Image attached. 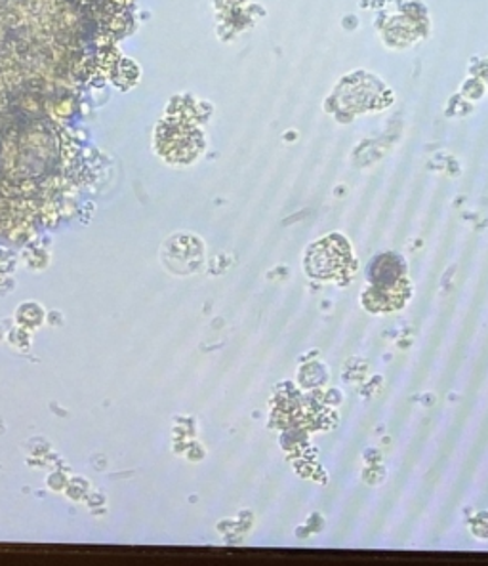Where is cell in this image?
Returning <instances> with one entry per match:
<instances>
[{
  "label": "cell",
  "mask_w": 488,
  "mask_h": 566,
  "mask_svg": "<svg viewBox=\"0 0 488 566\" xmlns=\"http://www.w3.org/2000/svg\"><path fill=\"white\" fill-rule=\"evenodd\" d=\"M355 268L350 244L344 237H326L313 244L308 254V271L316 279H338Z\"/></svg>",
  "instance_id": "7a4b0ae2"
},
{
  "label": "cell",
  "mask_w": 488,
  "mask_h": 566,
  "mask_svg": "<svg viewBox=\"0 0 488 566\" xmlns=\"http://www.w3.org/2000/svg\"><path fill=\"white\" fill-rule=\"evenodd\" d=\"M411 294L405 263L395 254L374 260L371 268V289L363 296L371 311H392L405 304Z\"/></svg>",
  "instance_id": "6da1fadb"
}]
</instances>
